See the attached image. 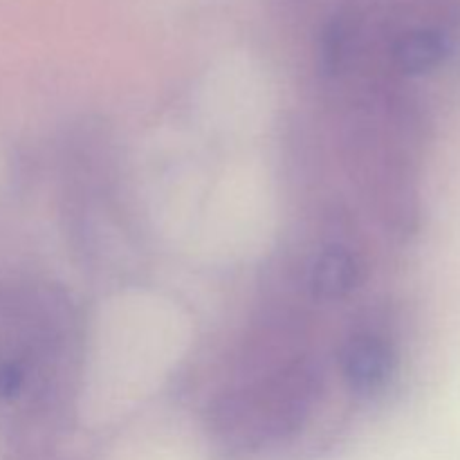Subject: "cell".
Returning a JSON list of instances; mask_svg holds the SVG:
<instances>
[{"mask_svg":"<svg viewBox=\"0 0 460 460\" xmlns=\"http://www.w3.org/2000/svg\"><path fill=\"white\" fill-rule=\"evenodd\" d=\"M394 350L380 337H355L344 349V376L350 389L362 395L385 389L394 376Z\"/></svg>","mask_w":460,"mask_h":460,"instance_id":"cell-1","label":"cell"},{"mask_svg":"<svg viewBox=\"0 0 460 460\" xmlns=\"http://www.w3.org/2000/svg\"><path fill=\"white\" fill-rule=\"evenodd\" d=\"M449 54V39L434 27L411 30L395 43V61L404 72L420 75L438 67Z\"/></svg>","mask_w":460,"mask_h":460,"instance_id":"cell-2","label":"cell"},{"mask_svg":"<svg viewBox=\"0 0 460 460\" xmlns=\"http://www.w3.org/2000/svg\"><path fill=\"white\" fill-rule=\"evenodd\" d=\"M359 268L355 256L344 247H328L313 265L314 292L323 299H340L358 286Z\"/></svg>","mask_w":460,"mask_h":460,"instance_id":"cell-3","label":"cell"},{"mask_svg":"<svg viewBox=\"0 0 460 460\" xmlns=\"http://www.w3.org/2000/svg\"><path fill=\"white\" fill-rule=\"evenodd\" d=\"M25 373L18 362H3L0 364V398L9 400L21 394Z\"/></svg>","mask_w":460,"mask_h":460,"instance_id":"cell-4","label":"cell"}]
</instances>
